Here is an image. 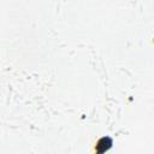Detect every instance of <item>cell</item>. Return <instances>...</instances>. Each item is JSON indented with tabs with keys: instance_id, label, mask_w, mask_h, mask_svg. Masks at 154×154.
<instances>
[{
	"instance_id": "cell-1",
	"label": "cell",
	"mask_w": 154,
	"mask_h": 154,
	"mask_svg": "<svg viewBox=\"0 0 154 154\" xmlns=\"http://www.w3.org/2000/svg\"><path fill=\"white\" fill-rule=\"evenodd\" d=\"M111 147H112V140H111L109 137H102V138L97 142L95 149H96L97 153H103V152L108 150Z\"/></svg>"
}]
</instances>
